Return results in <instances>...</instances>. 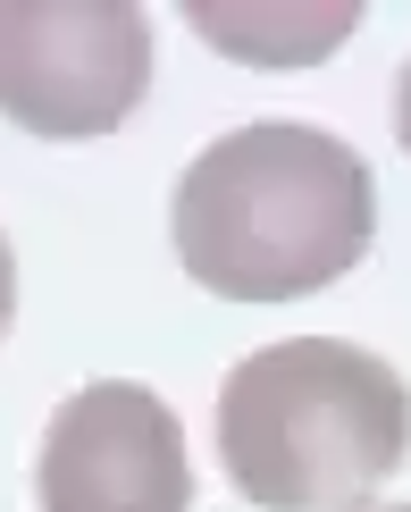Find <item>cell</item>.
<instances>
[{"label": "cell", "instance_id": "6da1fadb", "mask_svg": "<svg viewBox=\"0 0 411 512\" xmlns=\"http://www.w3.org/2000/svg\"><path fill=\"white\" fill-rule=\"evenodd\" d=\"M177 261L219 303H302L361 269L378 236L370 160L328 126L252 118L193 152L168 202Z\"/></svg>", "mask_w": 411, "mask_h": 512}, {"label": "cell", "instance_id": "7a4b0ae2", "mask_svg": "<svg viewBox=\"0 0 411 512\" xmlns=\"http://www.w3.org/2000/svg\"><path fill=\"white\" fill-rule=\"evenodd\" d=\"M411 454V387L344 336H286L227 370L219 462L261 512H361Z\"/></svg>", "mask_w": 411, "mask_h": 512}, {"label": "cell", "instance_id": "3957f363", "mask_svg": "<svg viewBox=\"0 0 411 512\" xmlns=\"http://www.w3.org/2000/svg\"><path fill=\"white\" fill-rule=\"evenodd\" d=\"M151 84L135 0H0V118L42 143L118 135Z\"/></svg>", "mask_w": 411, "mask_h": 512}, {"label": "cell", "instance_id": "277c9868", "mask_svg": "<svg viewBox=\"0 0 411 512\" xmlns=\"http://www.w3.org/2000/svg\"><path fill=\"white\" fill-rule=\"evenodd\" d=\"M42 512H193L185 429L135 378H93L51 412L34 454Z\"/></svg>", "mask_w": 411, "mask_h": 512}, {"label": "cell", "instance_id": "5b68a950", "mask_svg": "<svg viewBox=\"0 0 411 512\" xmlns=\"http://www.w3.org/2000/svg\"><path fill=\"white\" fill-rule=\"evenodd\" d=\"M193 26L202 42H219L235 59H261V68H302V59H328L344 34H353V0H328V9H286V17H244V9H210V0H193Z\"/></svg>", "mask_w": 411, "mask_h": 512}, {"label": "cell", "instance_id": "8992f818", "mask_svg": "<svg viewBox=\"0 0 411 512\" xmlns=\"http://www.w3.org/2000/svg\"><path fill=\"white\" fill-rule=\"evenodd\" d=\"M17 319V261H9V236H0V336H9Z\"/></svg>", "mask_w": 411, "mask_h": 512}, {"label": "cell", "instance_id": "52a82bcc", "mask_svg": "<svg viewBox=\"0 0 411 512\" xmlns=\"http://www.w3.org/2000/svg\"><path fill=\"white\" fill-rule=\"evenodd\" d=\"M395 135H403V152H411V68H403V84H395Z\"/></svg>", "mask_w": 411, "mask_h": 512}, {"label": "cell", "instance_id": "ba28073f", "mask_svg": "<svg viewBox=\"0 0 411 512\" xmlns=\"http://www.w3.org/2000/svg\"><path fill=\"white\" fill-rule=\"evenodd\" d=\"M361 512H411V504H361Z\"/></svg>", "mask_w": 411, "mask_h": 512}]
</instances>
